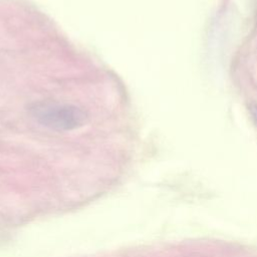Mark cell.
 I'll list each match as a JSON object with an SVG mask.
<instances>
[{
  "label": "cell",
  "mask_w": 257,
  "mask_h": 257,
  "mask_svg": "<svg viewBox=\"0 0 257 257\" xmlns=\"http://www.w3.org/2000/svg\"><path fill=\"white\" fill-rule=\"evenodd\" d=\"M31 114L40 124L61 132L77 128L86 120L80 107L68 103H37L31 107Z\"/></svg>",
  "instance_id": "1"
},
{
  "label": "cell",
  "mask_w": 257,
  "mask_h": 257,
  "mask_svg": "<svg viewBox=\"0 0 257 257\" xmlns=\"http://www.w3.org/2000/svg\"><path fill=\"white\" fill-rule=\"evenodd\" d=\"M250 112H251V114H252V117H253V119H254L256 125H257V105L251 106Z\"/></svg>",
  "instance_id": "2"
}]
</instances>
